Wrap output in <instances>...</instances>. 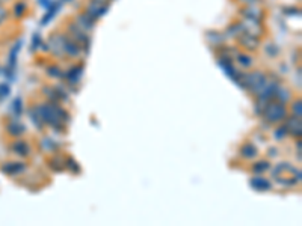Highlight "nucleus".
I'll return each instance as SVG.
<instances>
[{
  "label": "nucleus",
  "instance_id": "1",
  "mask_svg": "<svg viewBox=\"0 0 302 226\" xmlns=\"http://www.w3.org/2000/svg\"><path fill=\"white\" fill-rule=\"evenodd\" d=\"M270 113H273V116H269L270 121H280V119L286 115V110H284L283 106H280V104H272V106L269 107L267 115H270Z\"/></svg>",
  "mask_w": 302,
  "mask_h": 226
}]
</instances>
